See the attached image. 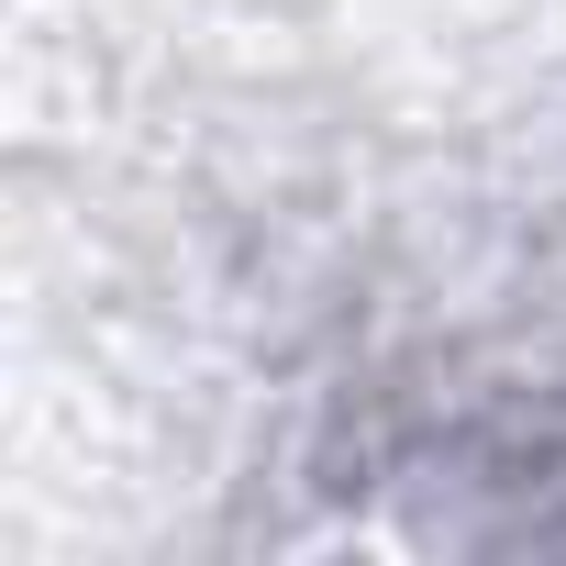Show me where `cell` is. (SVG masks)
Segmentation results:
<instances>
[{
  "mask_svg": "<svg viewBox=\"0 0 566 566\" xmlns=\"http://www.w3.org/2000/svg\"><path fill=\"white\" fill-rule=\"evenodd\" d=\"M334 467L389 500H422V522L455 544H566V378L389 389Z\"/></svg>",
  "mask_w": 566,
  "mask_h": 566,
  "instance_id": "1",
  "label": "cell"
}]
</instances>
